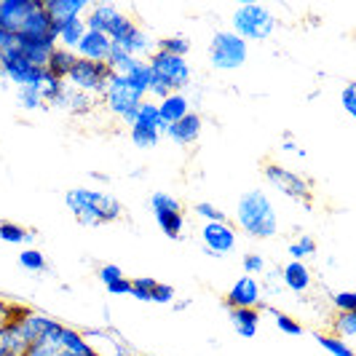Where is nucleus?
<instances>
[{"mask_svg": "<svg viewBox=\"0 0 356 356\" xmlns=\"http://www.w3.org/2000/svg\"><path fill=\"white\" fill-rule=\"evenodd\" d=\"M257 300H260V286H257V282L252 276H244V279H238L231 286V292L225 298V305H231V308H254Z\"/></svg>", "mask_w": 356, "mask_h": 356, "instance_id": "2eb2a0df", "label": "nucleus"}, {"mask_svg": "<svg viewBox=\"0 0 356 356\" xmlns=\"http://www.w3.org/2000/svg\"><path fill=\"white\" fill-rule=\"evenodd\" d=\"M107 292L110 295H131V282L129 279H118V282L107 284Z\"/></svg>", "mask_w": 356, "mask_h": 356, "instance_id": "8fccbe9b", "label": "nucleus"}, {"mask_svg": "<svg viewBox=\"0 0 356 356\" xmlns=\"http://www.w3.org/2000/svg\"><path fill=\"white\" fill-rule=\"evenodd\" d=\"M115 356H129V354H115Z\"/></svg>", "mask_w": 356, "mask_h": 356, "instance_id": "864d4df0", "label": "nucleus"}, {"mask_svg": "<svg viewBox=\"0 0 356 356\" xmlns=\"http://www.w3.org/2000/svg\"><path fill=\"white\" fill-rule=\"evenodd\" d=\"M30 346H27V340L22 338V332H19V327L14 321H6V324H0V356H24Z\"/></svg>", "mask_w": 356, "mask_h": 356, "instance_id": "a211bd4d", "label": "nucleus"}, {"mask_svg": "<svg viewBox=\"0 0 356 356\" xmlns=\"http://www.w3.org/2000/svg\"><path fill=\"white\" fill-rule=\"evenodd\" d=\"M343 107H346V113H348V115H356V91H354V86H346V89H343Z\"/></svg>", "mask_w": 356, "mask_h": 356, "instance_id": "09e8293b", "label": "nucleus"}, {"mask_svg": "<svg viewBox=\"0 0 356 356\" xmlns=\"http://www.w3.org/2000/svg\"><path fill=\"white\" fill-rule=\"evenodd\" d=\"M316 252V241L311 238V236H300L295 244H289V257H308V254H314Z\"/></svg>", "mask_w": 356, "mask_h": 356, "instance_id": "ea45409f", "label": "nucleus"}, {"mask_svg": "<svg viewBox=\"0 0 356 356\" xmlns=\"http://www.w3.org/2000/svg\"><path fill=\"white\" fill-rule=\"evenodd\" d=\"M54 49H56V43H54V40H46V38L17 35V40H14V51H17L22 59H27L30 65H35V67H46V62H49V56H51Z\"/></svg>", "mask_w": 356, "mask_h": 356, "instance_id": "f8f14e48", "label": "nucleus"}, {"mask_svg": "<svg viewBox=\"0 0 356 356\" xmlns=\"http://www.w3.org/2000/svg\"><path fill=\"white\" fill-rule=\"evenodd\" d=\"M19 266L33 270V273H43L46 270V257L40 250H24L19 254Z\"/></svg>", "mask_w": 356, "mask_h": 356, "instance_id": "473e14b6", "label": "nucleus"}, {"mask_svg": "<svg viewBox=\"0 0 356 356\" xmlns=\"http://www.w3.org/2000/svg\"><path fill=\"white\" fill-rule=\"evenodd\" d=\"M156 78H161L172 94H182V89L191 83V65L182 56H169L163 51H156L147 62Z\"/></svg>", "mask_w": 356, "mask_h": 356, "instance_id": "0eeeda50", "label": "nucleus"}, {"mask_svg": "<svg viewBox=\"0 0 356 356\" xmlns=\"http://www.w3.org/2000/svg\"><path fill=\"white\" fill-rule=\"evenodd\" d=\"M115 14H118V8H115V6H110V3L94 6L89 19H83V22H86V30H89V33H102V35H105L107 24H110V19L115 17Z\"/></svg>", "mask_w": 356, "mask_h": 356, "instance_id": "a878e982", "label": "nucleus"}, {"mask_svg": "<svg viewBox=\"0 0 356 356\" xmlns=\"http://www.w3.org/2000/svg\"><path fill=\"white\" fill-rule=\"evenodd\" d=\"M89 30H86V22L83 19H67V22H62L59 24V40L65 43L62 49H78V43L83 40Z\"/></svg>", "mask_w": 356, "mask_h": 356, "instance_id": "393cba45", "label": "nucleus"}, {"mask_svg": "<svg viewBox=\"0 0 356 356\" xmlns=\"http://www.w3.org/2000/svg\"><path fill=\"white\" fill-rule=\"evenodd\" d=\"M99 279L107 284H113V282H118V279H124V270L118 266H102L99 268Z\"/></svg>", "mask_w": 356, "mask_h": 356, "instance_id": "a18cd8bd", "label": "nucleus"}, {"mask_svg": "<svg viewBox=\"0 0 356 356\" xmlns=\"http://www.w3.org/2000/svg\"><path fill=\"white\" fill-rule=\"evenodd\" d=\"M150 81H153V70H150V65H147V62H140L134 70L126 75L129 89L134 91V94H140V97L150 91Z\"/></svg>", "mask_w": 356, "mask_h": 356, "instance_id": "bb28decb", "label": "nucleus"}, {"mask_svg": "<svg viewBox=\"0 0 356 356\" xmlns=\"http://www.w3.org/2000/svg\"><path fill=\"white\" fill-rule=\"evenodd\" d=\"M110 67L105 62H89V59H78L72 65L67 83L72 89L83 91V94H105L107 81H110Z\"/></svg>", "mask_w": 356, "mask_h": 356, "instance_id": "423d86ee", "label": "nucleus"}, {"mask_svg": "<svg viewBox=\"0 0 356 356\" xmlns=\"http://www.w3.org/2000/svg\"><path fill=\"white\" fill-rule=\"evenodd\" d=\"M134 126H145V129H153V131H166V124L161 121L159 115V105H153V102H143L140 110H137V124Z\"/></svg>", "mask_w": 356, "mask_h": 356, "instance_id": "c85d7f7f", "label": "nucleus"}, {"mask_svg": "<svg viewBox=\"0 0 356 356\" xmlns=\"http://www.w3.org/2000/svg\"><path fill=\"white\" fill-rule=\"evenodd\" d=\"M0 238L8 241V244H24V241H30L33 236L24 231V228L14 225V222H0Z\"/></svg>", "mask_w": 356, "mask_h": 356, "instance_id": "f704fd0d", "label": "nucleus"}, {"mask_svg": "<svg viewBox=\"0 0 356 356\" xmlns=\"http://www.w3.org/2000/svg\"><path fill=\"white\" fill-rule=\"evenodd\" d=\"M113 51V40L102 33H86L83 40L78 43V59H89V62H107V56Z\"/></svg>", "mask_w": 356, "mask_h": 356, "instance_id": "dca6fc26", "label": "nucleus"}, {"mask_svg": "<svg viewBox=\"0 0 356 356\" xmlns=\"http://www.w3.org/2000/svg\"><path fill=\"white\" fill-rule=\"evenodd\" d=\"M14 40H17V38L11 35V33H6V30L0 27V51H8V49H14Z\"/></svg>", "mask_w": 356, "mask_h": 356, "instance_id": "3c124183", "label": "nucleus"}, {"mask_svg": "<svg viewBox=\"0 0 356 356\" xmlns=\"http://www.w3.org/2000/svg\"><path fill=\"white\" fill-rule=\"evenodd\" d=\"M140 62H143V59H134V56H129L126 51H121V49H115V46H113V51H110V56H107L105 65L110 67V72H113V75H124V78H126V75L134 70Z\"/></svg>", "mask_w": 356, "mask_h": 356, "instance_id": "cd10ccee", "label": "nucleus"}, {"mask_svg": "<svg viewBox=\"0 0 356 356\" xmlns=\"http://www.w3.org/2000/svg\"><path fill=\"white\" fill-rule=\"evenodd\" d=\"M231 321H233V330L241 338H254L257 324H260V314L254 308H231Z\"/></svg>", "mask_w": 356, "mask_h": 356, "instance_id": "5701e85b", "label": "nucleus"}, {"mask_svg": "<svg viewBox=\"0 0 356 356\" xmlns=\"http://www.w3.org/2000/svg\"><path fill=\"white\" fill-rule=\"evenodd\" d=\"M102 97H105L107 110L115 113V115H121V118H124L129 110H137V107L143 105V97L129 89V83H126L124 75H110L107 89Z\"/></svg>", "mask_w": 356, "mask_h": 356, "instance_id": "1a4fd4ad", "label": "nucleus"}, {"mask_svg": "<svg viewBox=\"0 0 356 356\" xmlns=\"http://www.w3.org/2000/svg\"><path fill=\"white\" fill-rule=\"evenodd\" d=\"M86 8H91L89 0H49V3H43V11L56 24H62L67 19H81Z\"/></svg>", "mask_w": 356, "mask_h": 356, "instance_id": "f3484780", "label": "nucleus"}, {"mask_svg": "<svg viewBox=\"0 0 356 356\" xmlns=\"http://www.w3.org/2000/svg\"><path fill=\"white\" fill-rule=\"evenodd\" d=\"M150 207H153V212H179V201L177 198H172L169 193H153L150 196Z\"/></svg>", "mask_w": 356, "mask_h": 356, "instance_id": "58836bf2", "label": "nucleus"}, {"mask_svg": "<svg viewBox=\"0 0 356 356\" xmlns=\"http://www.w3.org/2000/svg\"><path fill=\"white\" fill-rule=\"evenodd\" d=\"M156 286H159V282H156V279H134V282H131V295H134L137 300L153 303Z\"/></svg>", "mask_w": 356, "mask_h": 356, "instance_id": "72a5a7b5", "label": "nucleus"}, {"mask_svg": "<svg viewBox=\"0 0 356 356\" xmlns=\"http://www.w3.org/2000/svg\"><path fill=\"white\" fill-rule=\"evenodd\" d=\"M247 40L231 33V30H220L217 35L212 38V46H209V59H212L214 67L220 70H236L247 62Z\"/></svg>", "mask_w": 356, "mask_h": 356, "instance_id": "20e7f679", "label": "nucleus"}, {"mask_svg": "<svg viewBox=\"0 0 356 356\" xmlns=\"http://www.w3.org/2000/svg\"><path fill=\"white\" fill-rule=\"evenodd\" d=\"M43 72L46 67H35L27 59H22L14 49L0 51V75L6 81H11L19 89H40L43 83Z\"/></svg>", "mask_w": 356, "mask_h": 356, "instance_id": "39448f33", "label": "nucleus"}, {"mask_svg": "<svg viewBox=\"0 0 356 356\" xmlns=\"http://www.w3.org/2000/svg\"><path fill=\"white\" fill-rule=\"evenodd\" d=\"M335 332H340L343 338H354L356 335V314H338V319H335Z\"/></svg>", "mask_w": 356, "mask_h": 356, "instance_id": "a19ab883", "label": "nucleus"}, {"mask_svg": "<svg viewBox=\"0 0 356 356\" xmlns=\"http://www.w3.org/2000/svg\"><path fill=\"white\" fill-rule=\"evenodd\" d=\"M62 91H65V81L54 78V75L49 70L43 72V83H40V94H43V102H46V105H54V102H56V97H59Z\"/></svg>", "mask_w": 356, "mask_h": 356, "instance_id": "7c9ffc66", "label": "nucleus"}, {"mask_svg": "<svg viewBox=\"0 0 356 356\" xmlns=\"http://www.w3.org/2000/svg\"><path fill=\"white\" fill-rule=\"evenodd\" d=\"M188 97L185 94H169L166 99H161V105H159V115H161V121L169 126V124H175V121H179V118H185L191 110H188Z\"/></svg>", "mask_w": 356, "mask_h": 356, "instance_id": "aec40b11", "label": "nucleus"}, {"mask_svg": "<svg viewBox=\"0 0 356 356\" xmlns=\"http://www.w3.org/2000/svg\"><path fill=\"white\" fill-rule=\"evenodd\" d=\"M166 137L172 140V143L177 145H193L201 137V118H198L196 113H188L185 118H179L175 124L166 126Z\"/></svg>", "mask_w": 356, "mask_h": 356, "instance_id": "4468645a", "label": "nucleus"}, {"mask_svg": "<svg viewBox=\"0 0 356 356\" xmlns=\"http://www.w3.org/2000/svg\"><path fill=\"white\" fill-rule=\"evenodd\" d=\"M67 207L70 212L83 222V225H99V222H113L124 214V207L121 201L107 193H99V191H89V188H78V191H70L67 196Z\"/></svg>", "mask_w": 356, "mask_h": 356, "instance_id": "f257e3e1", "label": "nucleus"}, {"mask_svg": "<svg viewBox=\"0 0 356 356\" xmlns=\"http://www.w3.org/2000/svg\"><path fill=\"white\" fill-rule=\"evenodd\" d=\"M14 324L19 327L22 338L27 340V346L40 343V340H49V343L59 346V335H62V324L59 321L49 319V316H38V314H30V311H22V316Z\"/></svg>", "mask_w": 356, "mask_h": 356, "instance_id": "6e6552de", "label": "nucleus"}, {"mask_svg": "<svg viewBox=\"0 0 356 356\" xmlns=\"http://www.w3.org/2000/svg\"><path fill=\"white\" fill-rule=\"evenodd\" d=\"M40 6V0H0V27L17 38L30 14H35Z\"/></svg>", "mask_w": 356, "mask_h": 356, "instance_id": "9b49d317", "label": "nucleus"}, {"mask_svg": "<svg viewBox=\"0 0 356 356\" xmlns=\"http://www.w3.org/2000/svg\"><path fill=\"white\" fill-rule=\"evenodd\" d=\"M266 179L273 185V188H279L284 196L298 198V201H305V204L311 201V185H308L300 175L289 172V169H284V166L268 163V166H266Z\"/></svg>", "mask_w": 356, "mask_h": 356, "instance_id": "9d476101", "label": "nucleus"}, {"mask_svg": "<svg viewBox=\"0 0 356 356\" xmlns=\"http://www.w3.org/2000/svg\"><path fill=\"white\" fill-rule=\"evenodd\" d=\"M91 105H94V97L72 89V86H65V91L54 102V107H62V110H70V113H89Z\"/></svg>", "mask_w": 356, "mask_h": 356, "instance_id": "6ab92c4d", "label": "nucleus"}, {"mask_svg": "<svg viewBox=\"0 0 356 356\" xmlns=\"http://www.w3.org/2000/svg\"><path fill=\"white\" fill-rule=\"evenodd\" d=\"M6 314H8V308H6V305H0V324H3V321H6V319H3V316H6Z\"/></svg>", "mask_w": 356, "mask_h": 356, "instance_id": "603ef678", "label": "nucleus"}, {"mask_svg": "<svg viewBox=\"0 0 356 356\" xmlns=\"http://www.w3.org/2000/svg\"><path fill=\"white\" fill-rule=\"evenodd\" d=\"M159 131H153V129H145V126H131V143L137 145V147H156L159 143Z\"/></svg>", "mask_w": 356, "mask_h": 356, "instance_id": "e433bc0d", "label": "nucleus"}, {"mask_svg": "<svg viewBox=\"0 0 356 356\" xmlns=\"http://www.w3.org/2000/svg\"><path fill=\"white\" fill-rule=\"evenodd\" d=\"M159 51L169 54V56H182L191 51V40L188 38H163L159 43Z\"/></svg>", "mask_w": 356, "mask_h": 356, "instance_id": "2f4dec72", "label": "nucleus"}, {"mask_svg": "<svg viewBox=\"0 0 356 356\" xmlns=\"http://www.w3.org/2000/svg\"><path fill=\"white\" fill-rule=\"evenodd\" d=\"M17 99H19V105L24 107V110H40V107H46L40 89H19Z\"/></svg>", "mask_w": 356, "mask_h": 356, "instance_id": "4c0bfd02", "label": "nucleus"}, {"mask_svg": "<svg viewBox=\"0 0 356 356\" xmlns=\"http://www.w3.org/2000/svg\"><path fill=\"white\" fill-rule=\"evenodd\" d=\"M244 270H247V273H260V270H266V260H263V257H260V254H247V257H244Z\"/></svg>", "mask_w": 356, "mask_h": 356, "instance_id": "49530a36", "label": "nucleus"}, {"mask_svg": "<svg viewBox=\"0 0 356 356\" xmlns=\"http://www.w3.org/2000/svg\"><path fill=\"white\" fill-rule=\"evenodd\" d=\"M59 348L67 351V354H75V356H99V351H97L91 343H86L83 335H78L75 330H67V327H62Z\"/></svg>", "mask_w": 356, "mask_h": 356, "instance_id": "4be33fe9", "label": "nucleus"}, {"mask_svg": "<svg viewBox=\"0 0 356 356\" xmlns=\"http://www.w3.org/2000/svg\"><path fill=\"white\" fill-rule=\"evenodd\" d=\"M284 284L292 289V292H305L311 286V270L300 263V260H292L284 266V273H282Z\"/></svg>", "mask_w": 356, "mask_h": 356, "instance_id": "b1692460", "label": "nucleus"}, {"mask_svg": "<svg viewBox=\"0 0 356 356\" xmlns=\"http://www.w3.org/2000/svg\"><path fill=\"white\" fill-rule=\"evenodd\" d=\"M276 30V17L266 6L257 3H244L233 14V30L241 40H263Z\"/></svg>", "mask_w": 356, "mask_h": 356, "instance_id": "7ed1b4c3", "label": "nucleus"}, {"mask_svg": "<svg viewBox=\"0 0 356 356\" xmlns=\"http://www.w3.org/2000/svg\"><path fill=\"white\" fill-rule=\"evenodd\" d=\"M273 319H276V327H279L282 332H286V335H295V338L303 335V327L292 319V316H284V314H276V311H273Z\"/></svg>", "mask_w": 356, "mask_h": 356, "instance_id": "79ce46f5", "label": "nucleus"}, {"mask_svg": "<svg viewBox=\"0 0 356 356\" xmlns=\"http://www.w3.org/2000/svg\"><path fill=\"white\" fill-rule=\"evenodd\" d=\"M156 222L163 231V236H169V238H179V233L185 228V220H182L179 212H159L156 214Z\"/></svg>", "mask_w": 356, "mask_h": 356, "instance_id": "c756f323", "label": "nucleus"}, {"mask_svg": "<svg viewBox=\"0 0 356 356\" xmlns=\"http://www.w3.org/2000/svg\"><path fill=\"white\" fill-rule=\"evenodd\" d=\"M175 300V289L169 284H161L156 286V295H153V303H172Z\"/></svg>", "mask_w": 356, "mask_h": 356, "instance_id": "de8ad7c7", "label": "nucleus"}, {"mask_svg": "<svg viewBox=\"0 0 356 356\" xmlns=\"http://www.w3.org/2000/svg\"><path fill=\"white\" fill-rule=\"evenodd\" d=\"M201 236H204L207 250L214 252V254H228L236 247V233L228 222H207Z\"/></svg>", "mask_w": 356, "mask_h": 356, "instance_id": "ddd939ff", "label": "nucleus"}, {"mask_svg": "<svg viewBox=\"0 0 356 356\" xmlns=\"http://www.w3.org/2000/svg\"><path fill=\"white\" fill-rule=\"evenodd\" d=\"M196 214H201L204 220H209V222H225V214L220 212V209H214L212 204H196Z\"/></svg>", "mask_w": 356, "mask_h": 356, "instance_id": "c03bdc74", "label": "nucleus"}, {"mask_svg": "<svg viewBox=\"0 0 356 356\" xmlns=\"http://www.w3.org/2000/svg\"><path fill=\"white\" fill-rule=\"evenodd\" d=\"M332 300H335V308H340V314H356V295L354 292H338Z\"/></svg>", "mask_w": 356, "mask_h": 356, "instance_id": "37998d69", "label": "nucleus"}, {"mask_svg": "<svg viewBox=\"0 0 356 356\" xmlns=\"http://www.w3.org/2000/svg\"><path fill=\"white\" fill-rule=\"evenodd\" d=\"M316 343H321L324 351H330L332 356H354L351 346L343 343L340 338H330V335H316Z\"/></svg>", "mask_w": 356, "mask_h": 356, "instance_id": "c9c22d12", "label": "nucleus"}, {"mask_svg": "<svg viewBox=\"0 0 356 356\" xmlns=\"http://www.w3.org/2000/svg\"><path fill=\"white\" fill-rule=\"evenodd\" d=\"M236 220L252 238H270V236H276V228H279L276 209L263 191H250L238 198Z\"/></svg>", "mask_w": 356, "mask_h": 356, "instance_id": "f03ea898", "label": "nucleus"}, {"mask_svg": "<svg viewBox=\"0 0 356 356\" xmlns=\"http://www.w3.org/2000/svg\"><path fill=\"white\" fill-rule=\"evenodd\" d=\"M75 62H78V56H75L70 49L56 46L51 51V56H49V62H46V70L51 72L54 78H59V81H67V75H70Z\"/></svg>", "mask_w": 356, "mask_h": 356, "instance_id": "412c9836", "label": "nucleus"}]
</instances>
